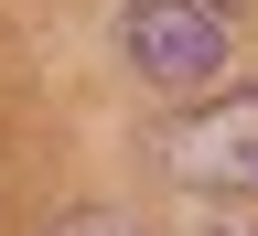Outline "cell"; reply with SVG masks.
I'll use <instances>...</instances> for the list:
<instances>
[{"mask_svg": "<svg viewBox=\"0 0 258 236\" xmlns=\"http://www.w3.org/2000/svg\"><path fill=\"white\" fill-rule=\"evenodd\" d=\"M161 172L183 193H205V204H247L258 193V86L205 97L194 118H172L161 129Z\"/></svg>", "mask_w": 258, "mask_h": 236, "instance_id": "1", "label": "cell"}, {"mask_svg": "<svg viewBox=\"0 0 258 236\" xmlns=\"http://www.w3.org/2000/svg\"><path fill=\"white\" fill-rule=\"evenodd\" d=\"M129 64L151 86H205L226 64V11L215 0H129Z\"/></svg>", "mask_w": 258, "mask_h": 236, "instance_id": "2", "label": "cell"}, {"mask_svg": "<svg viewBox=\"0 0 258 236\" xmlns=\"http://www.w3.org/2000/svg\"><path fill=\"white\" fill-rule=\"evenodd\" d=\"M54 236H140V215H118V204H76Z\"/></svg>", "mask_w": 258, "mask_h": 236, "instance_id": "3", "label": "cell"}, {"mask_svg": "<svg viewBox=\"0 0 258 236\" xmlns=\"http://www.w3.org/2000/svg\"><path fill=\"white\" fill-rule=\"evenodd\" d=\"M215 236H247V225H215Z\"/></svg>", "mask_w": 258, "mask_h": 236, "instance_id": "4", "label": "cell"}]
</instances>
